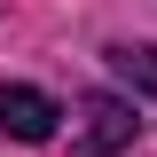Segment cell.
<instances>
[{"label":"cell","mask_w":157,"mask_h":157,"mask_svg":"<svg viewBox=\"0 0 157 157\" xmlns=\"http://www.w3.org/2000/svg\"><path fill=\"white\" fill-rule=\"evenodd\" d=\"M134 134H141L134 102H118V94H86V102H78V157H110V149H126Z\"/></svg>","instance_id":"1"},{"label":"cell","mask_w":157,"mask_h":157,"mask_svg":"<svg viewBox=\"0 0 157 157\" xmlns=\"http://www.w3.org/2000/svg\"><path fill=\"white\" fill-rule=\"evenodd\" d=\"M55 118H63V102L55 94H39V86H0V134L8 141H55Z\"/></svg>","instance_id":"2"},{"label":"cell","mask_w":157,"mask_h":157,"mask_svg":"<svg viewBox=\"0 0 157 157\" xmlns=\"http://www.w3.org/2000/svg\"><path fill=\"white\" fill-rule=\"evenodd\" d=\"M110 71L126 94H149L157 102V47H110Z\"/></svg>","instance_id":"3"}]
</instances>
